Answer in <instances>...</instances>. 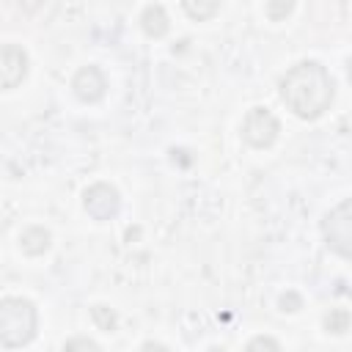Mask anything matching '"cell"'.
<instances>
[{
  "instance_id": "8992f818",
  "label": "cell",
  "mask_w": 352,
  "mask_h": 352,
  "mask_svg": "<svg viewBox=\"0 0 352 352\" xmlns=\"http://www.w3.org/2000/svg\"><path fill=\"white\" fill-rule=\"evenodd\" d=\"M28 74V52L19 44L0 47V88H16Z\"/></svg>"
},
{
  "instance_id": "9a60e30c",
  "label": "cell",
  "mask_w": 352,
  "mask_h": 352,
  "mask_svg": "<svg viewBox=\"0 0 352 352\" xmlns=\"http://www.w3.org/2000/svg\"><path fill=\"white\" fill-rule=\"evenodd\" d=\"M292 8H294V3L292 0H272V3H267V16L272 19V22H278V19H283V16H289L292 14Z\"/></svg>"
},
{
  "instance_id": "7a4b0ae2",
  "label": "cell",
  "mask_w": 352,
  "mask_h": 352,
  "mask_svg": "<svg viewBox=\"0 0 352 352\" xmlns=\"http://www.w3.org/2000/svg\"><path fill=\"white\" fill-rule=\"evenodd\" d=\"M38 314L36 305L25 297H6L0 300V346L19 349L36 338Z\"/></svg>"
},
{
  "instance_id": "e0dca14e",
  "label": "cell",
  "mask_w": 352,
  "mask_h": 352,
  "mask_svg": "<svg viewBox=\"0 0 352 352\" xmlns=\"http://www.w3.org/2000/svg\"><path fill=\"white\" fill-rule=\"evenodd\" d=\"M140 352H168V346H162V344H157V341H146V344L140 346Z\"/></svg>"
},
{
  "instance_id": "5b68a950",
  "label": "cell",
  "mask_w": 352,
  "mask_h": 352,
  "mask_svg": "<svg viewBox=\"0 0 352 352\" xmlns=\"http://www.w3.org/2000/svg\"><path fill=\"white\" fill-rule=\"evenodd\" d=\"M82 206H85V212H88L94 220L104 223V220H113V217L118 214V209H121V195H118V190H116L113 184L96 182V184H91V187L82 192Z\"/></svg>"
},
{
  "instance_id": "8fae6325",
  "label": "cell",
  "mask_w": 352,
  "mask_h": 352,
  "mask_svg": "<svg viewBox=\"0 0 352 352\" xmlns=\"http://www.w3.org/2000/svg\"><path fill=\"white\" fill-rule=\"evenodd\" d=\"M324 330L333 333V336H344L349 330V311L346 308H333L324 316Z\"/></svg>"
},
{
  "instance_id": "ac0fdd59",
  "label": "cell",
  "mask_w": 352,
  "mask_h": 352,
  "mask_svg": "<svg viewBox=\"0 0 352 352\" xmlns=\"http://www.w3.org/2000/svg\"><path fill=\"white\" fill-rule=\"evenodd\" d=\"M206 352H226V349H220V346H212V349H206Z\"/></svg>"
},
{
  "instance_id": "9c48e42d",
  "label": "cell",
  "mask_w": 352,
  "mask_h": 352,
  "mask_svg": "<svg viewBox=\"0 0 352 352\" xmlns=\"http://www.w3.org/2000/svg\"><path fill=\"white\" fill-rule=\"evenodd\" d=\"M140 28H143L146 36H151V38H162V36L168 33V28H170L165 8H162V6H146L143 14H140Z\"/></svg>"
},
{
  "instance_id": "3957f363",
  "label": "cell",
  "mask_w": 352,
  "mask_h": 352,
  "mask_svg": "<svg viewBox=\"0 0 352 352\" xmlns=\"http://www.w3.org/2000/svg\"><path fill=\"white\" fill-rule=\"evenodd\" d=\"M349 212H352V204L341 201L322 220V234H324L327 245L344 258H349V253H352V214Z\"/></svg>"
},
{
  "instance_id": "4fadbf2b",
  "label": "cell",
  "mask_w": 352,
  "mask_h": 352,
  "mask_svg": "<svg viewBox=\"0 0 352 352\" xmlns=\"http://www.w3.org/2000/svg\"><path fill=\"white\" fill-rule=\"evenodd\" d=\"M245 352H283V349H280V344H278L275 338H270V336H256V338L248 341Z\"/></svg>"
},
{
  "instance_id": "2e32d148",
  "label": "cell",
  "mask_w": 352,
  "mask_h": 352,
  "mask_svg": "<svg viewBox=\"0 0 352 352\" xmlns=\"http://www.w3.org/2000/svg\"><path fill=\"white\" fill-rule=\"evenodd\" d=\"M300 308H302V297L297 292L280 294V311H300Z\"/></svg>"
},
{
  "instance_id": "277c9868",
  "label": "cell",
  "mask_w": 352,
  "mask_h": 352,
  "mask_svg": "<svg viewBox=\"0 0 352 352\" xmlns=\"http://www.w3.org/2000/svg\"><path fill=\"white\" fill-rule=\"evenodd\" d=\"M278 132H280V124L267 107H250L248 110V116L242 121V138L253 148H270L278 140Z\"/></svg>"
},
{
  "instance_id": "5bb4252c",
  "label": "cell",
  "mask_w": 352,
  "mask_h": 352,
  "mask_svg": "<svg viewBox=\"0 0 352 352\" xmlns=\"http://www.w3.org/2000/svg\"><path fill=\"white\" fill-rule=\"evenodd\" d=\"M63 352H99V344L85 338V336H74L63 344Z\"/></svg>"
},
{
  "instance_id": "30bf717a",
  "label": "cell",
  "mask_w": 352,
  "mask_h": 352,
  "mask_svg": "<svg viewBox=\"0 0 352 352\" xmlns=\"http://www.w3.org/2000/svg\"><path fill=\"white\" fill-rule=\"evenodd\" d=\"M192 19H198V22H204V19H209V16H214L217 11H220V3H214V0H187L184 6H182Z\"/></svg>"
},
{
  "instance_id": "52a82bcc",
  "label": "cell",
  "mask_w": 352,
  "mask_h": 352,
  "mask_svg": "<svg viewBox=\"0 0 352 352\" xmlns=\"http://www.w3.org/2000/svg\"><path fill=\"white\" fill-rule=\"evenodd\" d=\"M72 88H74V94H77L80 102H88V104H91V102H99V99L104 96V91H107V77L102 74L99 66L88 63V66H82V69L74 74Z\"/></svg>"
},
{
  "instance_id": "6da1fadb",
  "label": "cell",
  "mask_w": 352,
  "mask_h": 352,
  "mask_svg": "<svg viewBox=\"0 0 352 352\" xmlns=\"http://www.w3.org/2000/svg\"><path fill=\"white\" fill-rule=\"evenodd\" d=\"M336 96L333 77L316 60H302L280 77V99L300 118H319Z\"/></svg>"
},
{
  "instance_id": "ba28073f",
  "label": "cell",
  "mask_w": 352,
  "mask_h": 352,
  "mask_svg": "<svg viewBox=\"0 0 352 352\" xmlns=\"http://www.w3.org/2000/svg\"><path fill=\"white\" fill-rule=\"evenodd\" d=\"M50 245H52V236H50V231L44 226H30V228H25L19 234V248L28 256H41V253L50 250Z\"/></svg>"
},
{
  "instance_id": "7c38bea8",
  "label": "cell",
  "mask_w": 352,
  "mask_h": 352,
  "mask_svg": "<svg viewBox=\"0 0 352 352\" xmlns=\"http://www.w3.org/2000/svg\"><path fill=\"white\" fill-rule=\"evenodd\" d=\"M91 316H94L96 327H99V330H104V333H113V330H116V324H118L116 311H113L110 305H102V302L91 308Z\"/></svg>"
}]
</instances>
